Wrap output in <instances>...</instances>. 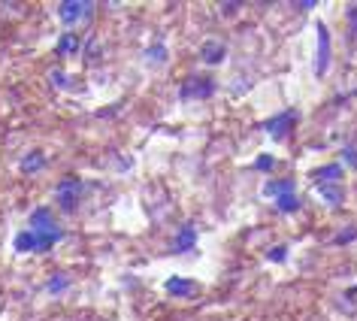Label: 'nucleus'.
Listing matches in <instances>:
<instances>
[{
  "label": "nucleus",
  "mask_w": 357,
  "mask_h": 321,
  "mask_svg": "<svg viewBox=\"0 0 357 321\" xmlns=\"http://www.w3.org/2000/svg\"><path fill=\"white\" fill-rule=\"evenodd\" d=\"M212 91H215V82H212V79L191 76L188 82L178 88V97H182V100H206V97H212Z\"/></svg>",
  "instance_id": "obj_1"
},
{
  "label": "nucleus",
  "mask_w": 357,
  "mask_h": 321,
  "mask_svg": "<svg viewBox=\"0 0 357 321\" xmlns=\"http://www.w3.org/2000/svg\"><path fill=\"white\" fill-rule=\"evenodd\" d=\"M88 10H91V3H85V0H64L58 15H61L64 24H73V22L82 19V15H88Z\"/></svg>",
  "instance_id": "obj_2"
},
{
  "label": "nucleus",
  "mask_w": 357,
  "mask_h": 321,
  "mask_svg": "<svg viewBox=\"0 0 357 321\" xmlns=\"http://www.w3.org/2000/svg\"><path fill=\"white\" fill-rule=\"evenodd\" d=\"M79 191H82V182L79 179H67V182H61L58 185V203L64 209H76V203H79Z\"/></svg>",
  "instance_id": "obj_3"
},
{
  "label": "nucleus",
  "mask_w": 357,
  "mask_h": 321,
  "mask_svg": "<svg viewBox=\"0 0 357 321\" xmlns=\"http://www.w3.org/2000/svg\"><path fill=\"white\" fill-rule=\"evenodd\" d=\"M31 230L33 234H52V230H58L55 227V221H52V212L49 209H33L31 212Z\"/></svg>",
  "instance_id": "obj_4"
},
{
  "label": "nucleus",
  "mask_w": 357,
  "mask_h": 321,
  "mask_svg": "<svg viewBox=\"0 0 357 321\" xmlns=\"http://www.w3.org/2000/svg\"><path fill=\"white\" fill-rule=\"evenodd\" d=\"M167 294H173V297H191L194 291H197V285L188 282V279H178V276H173V279H167Z\"/></svg>",
  "instance_id": "obj_5"
},
{
  "label": "nucleus",
  "mask_w": 357,
  "mask_h": 321,
  "mask_svg": "<svg viewBox=\"0 0 357 321\" xmlns=\"http://www.w3.org/2000/svg\"><path fill=\"white\" fill-rule=\"evenodd\" d=\"M327 58H330V37L324 24H318V73L327 70Z\"/></svg>",
  "instance_id": "obj_6"
},
{
  "label": "nucleus",
  "mask_w": 357,
  "mask_h": 321,
  "mask_svg": "<svg viewBox=\"0 0 357 321\" xmlns=\"http://www.w3.org/2000/svg\"><path fill=\"white\" fill-rule=\"evenodd\" d=\"M203 61H206V64H218V61H225V43H218V40L203 43Z\"/></svg>",
  "instance_id": "obj_7"
},
{
  "label": "nucleus",
  "mask_w": 357,
  "mask_h": 321,
  "mask_svg": "<svg viewBox=\"0 0 357 321\" xmlns=\"http://www.w3.org/2000/svg\"><path fill=\"white\" fill-rule=\"evenodd\" d=\"M194 243H197V230H194V225H185L176 237V252H191Z\"/></svg>",
  "instance_id": "obj_8"
},
{
  "label": "nucleus",
  "mask_w": 357,
  "mask_h": 321,
  "mask_svg": "<svg viewBox=\"0 0 357 321\" xmlns=\"http://www.w3.org/2000/svg\"><path fill=\"white\" fill-rule=\"evenodd\" d=\"M312 176H315L318 185H327V182H336L339 176H342V167H339V164H327V167H318Z\"/></svg>",
  "instance_id": "obj_9"
},
{
  "label": "nucleus",
  "mask_w": 357,
  "mask_h": 321,
  "mask_svg": "<svg viewBox=\"0 0 357 321\" xmlns=\"http://www.w3.org/2000/svg\"><path fill=\"white\" fill-rule=\"evenodd\" d=\"M40 167H46V155L43 151H28L22 158V173H37Z\"/></svg>",
  "instance_id": "obj_10"
},
{
  "label": "nucleus",
  "mask_w": 357,
  "mask_h": 321,
  "mask_svg": "<svg viewBox=\"0 0 357 321\" xmlns=\"http://www.w3.org/2000/svg\"><path fill=\"white\" fill-rule=\"evenodd\" d=\"M294 121V115H288V112H282L279 115V119H270V121H266L264 124V128L266 130H270L273 133V137H284V130H291V128H284V124H291Z\"/></svg>",
  "instance_id": "obj_11"
},
{
  "label": "nucleus",
  "mask_w": 357,
  "mask_h": 321,
  "mask_svg": "<svg viewBox=\"0 0 357 321\" xmlns=\"http://www.w3.org/2000/svg\"><path fill=\"white\" fill-rule=\"evenodd\" d=\"M15 252H37V234L33 230H24V234L15 237Z\"/></svg>",
  "instance_id": "obj_12"
},
{
  "label": "nucleus",
  "mask_w": 357,
  "mask_h": 321,
  "mask_svg": "<svg viewBox=\"0 0 357 321\" xmlns=\"http://www.w3.org/2000/svg\"><path fill=\"white\" fill-rule=\"evenodd\" d=\"M76 49H79V37H76L73 31H67L64 37L58 40V55H73Z\"/></svg>",
  "instance_id": "obj_13"
},
{
  "label": "nucleus",
  "mask_w": 357,
  "mask_h": 321,
  "mask_svg": "<svg viewBox=\"0 0 357 321\" xmlns=\"http://www.w3.org/2000/svg\"><path fill=\"white\" fill-rule=\"evenodd\" d=\"M264 191L270 194V197H273V194H279V197H282V194H291V191H294V182H291V179H284V182H270Z\"/></svg>",
  "instance_id": "obj_14"
},
{
  "label": "nucleus",
  "mask_w": 357,
  "mask_h": 321,
  "mask_svg": "<svg viewBox=\"0 0 357 321\" xmlns=\"http://www.w3.org/2000/svg\"><path fill=\"white\" fill-rule=\"evenodd\" d=\"M318 191L327 197V203H342V188H333V185H318Z\"/></svg>",
  "instance_id": "obj_15"
},
{
  "label": "nucleus",
  "mask_w": 357,
  "mask_h": 321,
  "mask_svg": "<svg viewBox=\"0 0 357 321\" xmlns=\"http://www.w3.org/2000/svg\"><path fill=\"white\" fill-rule=\"evenodd\" d=\"M297 207H300V203H297V197H294V194H282V197H279V209H282V212H294Z\"/></svg>",
  "instance_id": "obj_16"
},
{
  "label": "nucleus",
  "mask_w": 357,
  "mask_h": 321,
  "mask_svg": "<svg viewBox=\"0 0 357 321\" xmlns=\"http://www.w3.org/2000/svg\"><path fill=\"white\" fill-rule=\"evenodd\" d=\"M64 285H67L64 276H55V279L49 282V291H61V288H64Z\"/></svg>",
  "instance_id": "obj_17"
},
{
  "label": "nucleus",
  "mask_w": 357,
  "mask_h": 321,
  "mask_svg": "<svg viewBox=\"0 0 357 321\" xmlns=\"http://www.w3.org/2000/svg\"><path fill=\"white\" fill-rule=\"evenodd\" d=\"M255 167H261V170H270V167H273V158H270V155H266V158H257Z\"/></svg>",
  "instance_id": "obj_18"
},
{
  "label": "nucleus",
  "mask_w": 357,
  "mask_h": 321,
  "mask_svg": "<svg viewBox=\"0 0 357 321\" xmlns=\"http://www.w3.org/2000/svg\"><path fill=\"white\" fill-rule=\"evenodd\" d=\"M160 58H164V46H155L151 49V61H160Z\"/></svg>",
  "instance_id": "obj_19"
},
{
  "label": "nucleus",
  "mask_w": 357,
  "mask_h": 321,
  "mask_svg": "<svg viewBox=\"0 0 357 321\" xmlns=\"http://www.w3.org/2000/svg\"><path fill=\"white\" fill-rule=\"evenodd\" d=\"M270 257H273V261H282V257H284V246H279L275 252H270Z\"/></svg>",
  "instance_id": "obj_20"
},
{
  "label": "nucleus",
  "mask_w": 357,
  "mask_h": 321,
  "mask_svg": "<svg viewBox=\"0 0 357 321\" xmlns=\"http://www.w3.org/2000/svg\"><path fill=\"white\" fill-rule=\"evenodd\" d=\"M345 160H351V164H357V151H354V149H345Z\"/></svg>",
  "instance_id": "obj_21"
},
{
  "label": "nucleus",
  "mask_w": 357,
  "mask_h": 321,
  "mask_svg": "<svg viewBox=\"0 0 357 321\" xmlns=\"http://www.w3.org/2000/svg\"><path fill=\"white\" fill-rule=\"evenodd\" d=\"M348 19H351V28H354V33H357V6H354L351 13H348Z\"/></svg>",
  "instance_id": "obj_22"
}]
</instances>
